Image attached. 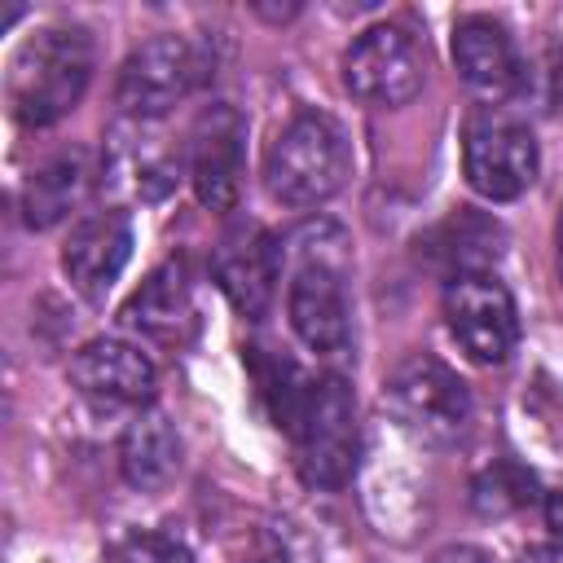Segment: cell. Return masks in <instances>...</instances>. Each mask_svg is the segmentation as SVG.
<instances>
[{
	"label": "cell",
	"instance_id": "obj_1",
	"mask_svg": "<svg viewBox=\"0 0 563 563\" xmlns=\"http://www.w3.org/2000/svg\"><path fill=\"white\" fill-rule=\"evenodd\" d=\"M92 35L84 26H44L26 35L9 62L4 97L22 128H53L92 84Z\"/></svg>",
	"mask_w": 563,
	"mask_h": 563
},
{
	"label": "cell",
	"instance_id": "obj_2",
	"mask_svg": "<svg viewBox=\"0 0 563 563\" xmlns=\"http://www.w3.org/2000/svg\"><path fill=\"white\" fill-rule=\"evenodd\" d=\"M352 176V145L325 110H299L264 154V185L286 207H317Z\"/></svg>",
	"mask_w": 563,
	"mask_h": 563
},
{
	"label": "cell",
	"instance_id": "obj_3",
	"mask_svg": "<svg viewBox=\"0 0 563 563\" xmlns=\"http://www.w3.org/2000/svg\"><path fill=\"white\" fill-rule=\"evenodd\" d=\"M541 150L532 128L506 106H475L462 128V176L488 202H515L532 189Z\"/></svg>",
	"mask_w": 563,
	"mask_h": 563
},
{
	"label": "cell",
	"instance_id": "obj_4",
	"mask_svg": "<svg viewBox=\"0 0 563 563\" xmlns=\"http://www.w3.org/2000/svg\"><path fill=\"white\" fill-rule=\"evenodd\" d=\"M290 440H295L299 479L308 488L334 493L352 479L356 457H361V427H356L352 387L339 374H325L312 383V391L290 427Z\"/></svg>",
	"mask_w": 563,
	"mask_h": 563
},
{
	"label": "cell",
	"instance_id": "obj_5",
	"mask_svg": "<svg viewBox=\"0 0 563 563\" xmlns=\"http://www.w3.org/2000/svg\"><path fill=\"white\" fill-rule=\"evenodd\" d=\"M383 405L396 418V427H405L422 444H457L475 413L466 383L444 361H435L427 352L405 356L387 374Z\"/></svg>",
	"mask_w": 563,
	"mask_h": 563
},
{
	"label": "cell",
	"instance_id": "obj_6",
	"mask_svg": "<svg viewBox=\"0 0 563 563\" xmlns=\"http://www.w3.org/2000/svg\"><path fill=\"white\" fill-rule=\"evenodd\" d=\"M347 260L343 251H325L303 246L295 268H290V286H286V312H290V330L299 334L303 347L321 352V356H339L352 343V317H347Z\"/></svg>",
	"mask_w": 563,
	"mask_h": 563
},
{
	"label": "cell",
	"instance_id": "obj_7",
	"mask_svg": "<svg viewBox=\"0 0 563 563\" xmlns=\"http://www.w3.org/2000/svg\"><path fill=\"white\" fill-rule=\"evenodd\" d=\"M427 84V53L413 31L383 22L343 53V88L374 110L409 106Z\"/></svg>",
	"mask_w": 563,
	"mask_h": 563
},
{
	"label": "cell",
	"instance_id": "obj_8",
	"mask_svg": "<svg viewBox=\"0 0 563 563\" xmlns=\"http://www.w3.org/2000/svg\"><path fill=\"white\" fill-rule=\"evenodd\" d=\"M202 79H207V62L185 35H154L141 48H132L128 62L119 66L114 101L128 119L154 123L172 106H180Z\"/></svg>",
	"mask_w": 563,
	"mask_h": 563
},
{
	"label": "cell",
	"instance_id": "obj_9",
	"mask_svg": "<svg viewBox=\"0 0 563 563\" xmlns=\"http://www.w3.org/2000/svg\"><path fill=\"white\" fill-rule=\"evenodd\" d=\"M444 321H449V334L457 339V347L475 365H506L510 352L519 347V308H515L510 290L484 268H466V273L449 277Z\"/></svg>",
	"mask_w": 563,
	"mask_h": 563
},
{
	"label": "cell",
	"instance_id": "obj_10",
	"mask_svg": "<svg viewBox=\"0 0 563 563\" xmlns=\"http://www.w3.org/2000/svg\"><path fill=\"white\" fill-rule=\"evenodd\" d=\"M246 172V119L216 101L189 132V185L207 211H233Z\"/></svg>",
	"mask_w": 563,
	"mask_h": 563
},
{
	"label": "cell",
	"instance_id": "obj_11",
	"mask_svg": "<svg viewBox=\"0 0 563 563\" xmlns=\"http://www.w3.org/2000/svg\"><path fill=\"white\" fill-rule=\"evenodd\" d=\"M154 361L123 339H92L70 356V387L92 409H145L154 400Z\"/></svg>",
	"mask_w": 563,
	"mask_h": 563
},
{
	"label": "cell",
	"instance_id": "obj_12",
	"mask_svg": "<svg viewBox=\"0 0 563 563\" xmlns=\"http://www.w3.org/2000/svg\"><path fill=\"white\" fill-rule=\"evenodd\" d=\"M128 260H132V220L119 207L84 216L62 246V268L88 303H101L114 290Z\"/></svg>",
	"mask_w": 563,
	"mask_h": 563
},
{
	"label": "cell",
	"instance_id": "obj_13",
	"mask_svg": "<svg viewBox=\"0 0 563 563\" xmlns=\"http://www.w3.org/2000/svg\"><path fill=\"white\" fill-rule=\"evenodd\" d=\"M277 268H282V251L260 224H233L211 251L216 286L246 321H260L268 312L277 290Z\"/></svg>",
	"mask_w": 563,
	"mask_h": 563
},
{
	"label": "cell",
	"instance_id": "obj_14",
	"mask_svg": "<svg viewBox=\"0 0 563 563\" xmlns=\"http://www.w3.org/2000/svg\"><path fill=\"white\" fill-rule=\"evenodd\" d=\"M453 66L484 97H506L523 79V62H519V48H515L510 31L497 18H484V13L457 18V26H453Z\"/></svg>",
	"mask_w": 563,
	"mask_h": 563
},
{
	"label": "cell",
	"instance_id": "obj_15",
	"mask_svg": "<svg viewBox=\"0 0 563 563\" xmlns=\"http://www.w3.org/2000/svg\"><path fill=\"white\" fill-rule=\"evenodd\" d=\"M128 325H136L145 339H158V343H180L194 325V295H189V277H185V264L180 260H167L158 264L141 290L128 299L123 308Z\"/></svg>",
	"mask_w": 563,
	"mask_h": 563
},
{
	"label": "cell",
	"instance_id": "obj_16",
	"mask_svg": "<svg viewBox=\"0 0 563 563\" xmlns=\"http://www.w3.org/2000/svg\"><path fill=\"white\" fill-rule=\"evenodd\" d=\"M176 466H180V435H176L172 418L158 409H141L119 440L123 479L141 493H154L176 475Z\"/></svg>",
	"mask_w": 563,
	"mask_h": 563
},
{
	"label": "cell",
	"instance_id": "obj_17",
	"mask_svg": "<svg viewBox=\"0 0 563 563\" xmlns=\"http://www.w3.org/2000/svg\"><path fill=\"white\" fill-rule=\"evenodd\" d=\"M88 180H92V167H88L84 150H66V154L48 158L22 185V220L31 229H53L84 202Z\"/></svg>",
	"mask_w": 563,
	"mask_h": 563
},
{
	"label": "cell",
	"instance_id": "obj_18",
	"mask_svg": "<svg viewBox=\"0 0 563 563\" xmlns=\"http://www.w3.org/2000/svg\"><path fill=\"white\" fill-rule=\"evenodd\" d=\"M110 563H194L189 545L172 532H154V528H132L119 532L106 550Z\"/></svg>",
	"mask_w": 563,
	"mask_h": 563
},
{
	"label": "cell",
	"instance_id": "obj_19",
	"mask_svg": "<svg viewBox=\"0 0 563 563\" xmlns=\"http://www.w3.org/2000/svg\"><path fill=\"white\" fill-rule=\"evenodd\" d=\"M528 501H532V479L510 462H501L475 479V506L484 515H506V510H519Z\"/></svg>",
	"mask_w": 563,
	"mask_h": 563
},
{
	"label": "cell",
	"instance_id": "obj_20",
	"mask_svg": "<svg viewBox=\"0 0 563 563\" xmlns=\"http://www.w3.org/2000/svg\"><path fill=\"white\" fill-rule=\"evenodd\" d=\"M431 563H497V559L484 554V550H475V545H449V550H440Z\"/></svg>",
	"mask_w": 563,
	"mask_h": 563
},
{
	"label": "cell",
	"instance_id": "obj_21",
	"mask_svg": "<svg viewBox=\"0 0 563 563\" xmlns=\"http://www.w3.org/2000/svg\"><path fill=\"white\" fill-rule=\"evenodd\" d=\"M519 563H563V541H541V545H528Z\"/></svg>",
	"mask_w": 563,
	"mask_h": 563
},
{
	"label": "cell",
	"instance_id": "obj_22",
	"mask_svg": "<svg viewBox=\"0 0 563 563\" xmlns=\"http://www.w3.org/2000/svg\"><path fill=\"white\" fill-rule=\"evenodd\" d=\"M550 528H554V532L563 537V488H559V493L550 497Z\"/></svg>",
	"mask_w": 563,
	"mask_h": 563
},
{
	"label": "cell",
	"instance_id": "obj_23",
	"mask_svg": "<svg viewBox=\"0 0 563 563\" xmlns=\"http://www.w3.org/2000/svg\"><path fill=\"white\" fill-rule=\"evenodd\" d=\"M554 92H559V101H563V48H559V57H554Z\"/></svg>",
	"mask_w": 563,
	"mask_h": 563
},
{
	"label": "cell",
	"instance_id": "obj_24",
	"mask_svg": "<svg viewBox=\"0 0 563 563\" xmlns=\"http://www.w3.org/2000/svg\"><path fill=\"white\" fill-rule=\"evenodd\" d=\"M554 242H559V273H563V211H559V229H554Z\"/></svg>",
	"mask_w": 563,
	"mask_h": 563
},
{
	"label": "cell",
	"instance_id": "obj_25",
	"mask_svg": "<svg viewBox=\"0 0 563 563\" xmlns=\"http://www.w3.org/2000/svg\"><path fill=\"white\" fill-rule=\"evenodd\" d=\"M255 563H282V559H255Z\"/></svg>",
	"mask_w": 563,
	"mask_h": 563
}]
</instances>
